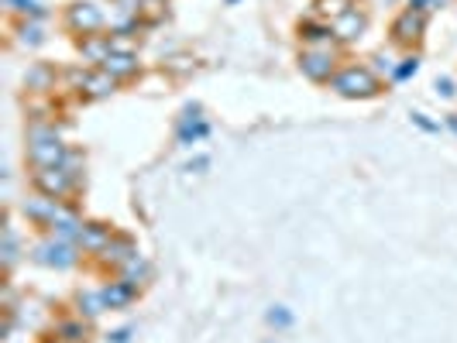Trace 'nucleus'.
Segmentation results:
<instances>
[{
    "mask_svg": "<svg viewBox=\"0 0 457 343\" xmlns=\"http://www.w3.org/2000/svg\"><path fill=\"white\" fill-rule=\"evenodd\" d=\"M337 86L344 90V93H358L354 86H361V93H372V90H375V83H372V76H368V73H358V69L344 73V76L337 79Z\"/></svg>",
    "mask_w": 457,
    "mask_h": 343,
    "instance_id": "nucleus-1",
    "label": "nucleus"
},
{
    "mask_svg": "<svg viewBox=\"0 0 457 343\" xmlns=\"http://www.w3.org/2000/svg\"><path fill=\"white\" fill-rule=\"evenodd\" d=\"M107 62H114V69L117 73H131L135 65H131V58H107Z\"/></svg>",
    "mask_w": 457,
    "mask_h": 343,
    "instance_id": "nucleus-2",
    "label": "nucleus"
}]
</instances>
